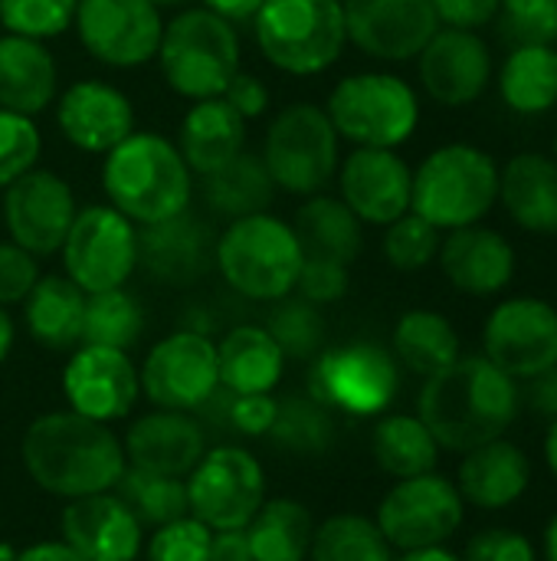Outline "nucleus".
I'll use <instances>...</instances> for the list:
<instances>
[{
    "mask_svg": "<svg viewBox=\"0 0 557 561\" xmlns=\"http://www.w3.org/2000/svg\"><path fill=\"white\" fill-rule=\"evenodd\" d=\"M417 417L440 450L469 454L509 434L519 417V381L486 355H460L450 368L427 378Z\"/></svg>",
    "mask_w": 557,
    "mask_h": 561,
    "instance_id": "1",
    "label": "nucleus"
},
{
    "mask_svg": "<svg viewBox=\"0 0 557 561\" xmlns=\"http://www.w3.org/2000/svg\"><path fill=\"white\" fill-rule=\"evenodd\" d=\"M20 460L43 493L66 503L112 493L128 467L121 437H115L108 424L76 411H49L30 421L20 440Z\"/></svg>",
    "mask_w": 557,
    "mask_h": 561,
    "instance_id": "2",
    "label": "nucleus"
},
{
    "mask_svg": "<svg viewBox=\"0 0 557 561\" xmlns=\"http://www.w3.org/2000/svg\"><path fill=\"white\" fill-rule=\"evenodd\" d=\"M102 191L135 227H151L190 207L194 174L174 141L158 131L135 128L105 154Z\"/></svg>",
    "mask_w": 557,
    "mask_h": 561,
    "instance_id": "3",
    "label": "nucleus"
},
{
    "mask_svg": "<svg viewBox=\"0 0 557 561\" xmlns=\"http://www.w3.org/2000/svg\"><path fill=\"white\" fill-rule=\"evenodd\" d=\"M305 250L289 220L263 210L230 220L213 243L223 283L253 302H279L295 293Z\"/></svg>",
    "mask_w": 557,
    "mask_h": 561,
    "instance_id": "4",
    "label": "nucleus"
},
{
    "mask_svg": "<svg viewBox=\"0 0 557 561\" xmlns=\"http://www.w3.org/2000/svg\"><path fill=\"white\" fill-rule=\"evenodd\" d=\"M499 204V164L489 151L453 141L433 148L414 171L410 210L440 233L483 224Z\"/></svg>",
    "mask_w": 557,
    "mask_h": 561,
    "instance_id": "5",
    "label": "nucleus"
},
{
    "mask_svg": "<svg viewBox=\"0 0 557 561\" xmlns=\"http://www.w3.org/2000/svg\"><path fill=\"white\" fill-rule=\"evenodd\" d=\"M154 59L181 99H217L240 72V36L233 23L207 7H187L164 23Z\"/></svg>",
    "mask_w": 557,
    "mask_h": 561,
    "instance_id": "6",
    "label": "nucleus"
},
{
    "mask_svg": "<svg viewBox=\"0 0 557 561\" xmlns=\"http://www.w3.org/2000/svg\"><path fill=\"white\" fill-rule=\"evenodd\" d=\"M253 36L266 62L289 76H318L348 46L341 0H266L253 16Z\"/></svg>",
    "mask_w": 557,
    "mask_h": 561,
    "instance_id": "7",
    "label": "nucleus"
},
{
    "mask_svg": "<svg viewBox=\"0 0 557 561\" xmlns=\"http://www.w3.org/2000/svg\"><path fill=\"white\" fill-rule=\"evenodd\" d=\"M338 138L355 148H401L420 125L417 89L394 72L345 76L325 102Z\"/></svg>",
    "mask_w": 557,
    "mask_h": 561,
    "instance_id": "8",
    "label": "nucleus"
},
{
    "mask_svg": "<svg viewBox=\"0 0 557 561\" xmlns=\"http://www.w3.org/2000/svg\"><path fill=\"white\" fill-rule=\"evenodd\" d=\"M338 145L341 138L328 112L312 102H295L269 122L259 158L276 191H286L292 197H312L335 181L341 161Z\"/></svg>",
    "mask_w": 557,
    "mask_h": 561,
    "instance_id": "9",
    "label": "nucleus"
},
{
    "mask_svg": "<svg viewBox=\"0 0 557 561\" xmlns=\"http://www.w3.org/2000/svg\"><path fill=\"white\" fill-rule=\"evenodd\" d=\"M401 388L397 358L371 342L322 348L312 358L309 398L351 417H381Z\"/></svg>",
    "mask_w": 557,
    "mask_h": 561,
    "instance_id": "10",
    "label": "nucleus"
},
{
    "mask_svg": "<svg viewBox=\"0 0 557 561\" xmlns=\"http://www.w3.org/2000/svg\"><path fill=\"white\" fill-rule=\"evenodd\" d=\"M59 256L85 296L121 289L138 270V227L112 204H89L76 214Z\"/></svg>",
    "mask_w": 557,
    "mask_h": 561,
    "instance_id": "11",
    "label": "nucleus"
},
{
    "mask_svg": "<svg viewBox=\"0 0 557 561\" xmlns=\"http://www.w3.org/2000/svg\"><path fill=\"white\" fill-rule=\"evenodd\" d=\"M266 503V473L259 460L233 444L213 447L187 477L190 516L207 529H246Z\"/></svg>",
    "mask_w": 557,
    "mask_h": 561,
    "instance_id": "12",
    "label": "nucleus"
},
{
    "mask_svg": "<svg viewBox=\"0 0 557 561\" xmlns=\"http://www.w3.org/2000/svg\"><path fill=\"white\" fill-rule=\"evenodd\" d=\"M466 503L446 477L423 473L410 480H397L387 496L378 506V529L397 552H414V549H430V546H446L460 526Z\"/></svg>",
    "mask_w": 557,
    "mask_h": 561,
    "instance_id": "13",
    "label": "nucleus"
},
{
    "mask_svg": "<svg viewBox=\"0 0 557 561\" xmlns=\"http://www.w3.org/2000/svg\"><path fill=\"white\" fill-rule=\"evenodd\" d=\"M141 394L164 411H187L210 404L220 391L217 342L204 332L181 329L161 339L138 368Z\"/></svg>",
    "mask_w": 557,
    "mask_h": 561,
    "instance_id": "14",
    "label": "nucleus"
},
{
    "mask_svg": "<svg viewBox=\"0 0 557 561\" xmlns=\"http://www.w3.org/2000/svg\"><path fill=\"white\" fill-rule=\"evenodd\" d=\"M72 30L92 59L135 69L158 56L164 20L151 0H79Z\"/></svg>",
    "mask_w": 557,
    "mask_h": 561,
    "instance_id": "15",
    "label": "nucleus"
},
{
    "mask_svg": "<svg viewBox=\"0 0 557 561\" xmlns=\"http://www.w3.org/2000/svg\"><path fill=\"white\" fill-rule=\"evenodd\" d=\"M483 345L512 381H532L557 365V309L535 296L506 299L486 319Z\"/></svg>",
    "mask_w": 557,
    "mask_h": 561,
    "instance_id": "16",
    "label": "nucleus"
},
{
    "mask_svg": "<svg viewBox=\"0 0 557 561\" xmlns=\"http://www.w3.org/2000/svg\"><path fill=\"white\" fill-rule=\"evenodd\" d=\"M79 214L76 194L56 171L33 168L3 191L7 237L36 260L59 253L72 220Z\"/></svg>",
    "mask_w": 557,
    "mask_h": 561,
    "instance_id": "17",
    "label": "nucleus"
},
{
    "mask_svg": "<svg viewBox=\"0 0 557 561\" xmlns=\"http://www.w3.org/2000/svg\"><path fill=\"white\" fill-rule=\"evenodd\" d=\"M62 394L69 411L112 424L131 414L141 398L138 368L128 352L105 345H79L72 348L62 368Z\"/></svg>",
    "mask_w": 557,
    "mask_h": 561,
    "instance_id": "18",
    "label": "nucleus"
},
{
    "mask_svg": "<svg viewBox=\"0 0 557 561\" xmlns=\"http://www.w3.org/2000/svg\"><path fill=\"white\" fill-rule=\"evenodd\" d=\"M348 43L381 62L417 59L440 30L433 0H341Z\"/></svg>",
    "mask_w": 557,
    "mask_h": 561,
    "instance_id": "19",
    "label": "nucleus"
},
{
    "mask_svg": "<svg viewBox=\"0 0 557 561\" xmlns=\"http://www.w3.org/2000/svg\"><path fill=\"white\" fill-rule=\"evenodd\" d=\"M338 197L371 227H387L410 210L414 171L394 148H355L335 171Z\"/></svg>",
    "mask_w": 557,
    "mask_h": 561,
    "instance_id": "20",
    "label": "nucleus"
},
{
    "mask_svg": "<svg viewBox=\"0 0 557 561\" xmlns=\"http://www.w3.org/2000/svg\"><path fill=\"white\" fill-rule=\"evenodd\" d=\"M423 92L446 105L463 108L483 99L492 79V53L476 30L440 26L417 56Z\"/></svg>",
    "mask_w": 557,
    "mask_h": 561,
    "instance_id": "21",
    "label": "nucleus"
},
{
    "mask_svg": "<svg viewBox=\"0 0 557 561\" xmlns=\"http://www.w3.org/2000/svg\"><path fill=\"white\" fill-rule=\"evenodd\" d=\"M62 138L85 154H108L135 131L131 99L105 79H79L56 99Z\"/></svg>",
    "mask_w": 557,
    "mask_h": 561,
    "instance_id": "22",
    "label": "nucleus"
},
{
    "mask_svg": "<svg viewBox=\"0 0 557 561\" xmlns=\"http://www.w3.org/2000/svg\"><path fill=\"white\" fill-rule=\"evenodd\" d=\"M59 536L82 561H135L144 549V526L115 490L69 500Z\"/></svg>",
    "mask_w": 557,
    "mask_h": 561,
    "instance_id": "23",
    "label": "nucleus"
},
{
    "mask_svg": "<svg viewBox=\"0 0 557 561\" xmlns=\"http://www.w3.org/2000/svg\"><path fill=\"white\" fill-rule=\"evenodd\" d=\"M121 450L128 467L187 480L190 470L207 454V431L187 411L154 408L135 417L121 437Z\"/></svg>",
    "mask_w": 557,
    "mask_h": 561,
    "instance_id": "24",
    "label": "nucleus"
},
{
    "mask_svg": "<svg viewBox=\"0 0 557 561\" xmlns=\"http://www.w3.org/2000/svg\"><path fill=\"white\" fill-rule=\"evenodd\" d=\"M440 270L466 296H496L515 279V247L489 227H460L440 240Z\"/></svg>",
    "mask_w": 557,
    "mask_h": 561,
    "instance_id": "25",
    "label": "nucleus"
},
{
    "mask_svg": "<svg viewBox=\"0 0 557 561\" xmlns=\"http://www.w3.org/2000/svg\"><path fill=\"white\" fill-rule=\"evenodd\" d=\"M213 233L184 210L171 220L138 227V266L167 286H187L213 266Z\"/></svg>",
    "mask_w": 557,
    "mask_h": 561,
    "instance_id": "26",
    "label": "nucleus"
},
{
    "mask_svg": "<svg viewBox=\"0 0 557 561\" xmlns=\"http://www.w3.org/2000/svg\"><path fill=\"white\" fill-rule=\"evenodd\" d=\"M532 486V460L522 447L509 444L506 437L489 440L469 454H463L456 490L463 503L479 510H509L515 506Z\"/></svg>",
    "mask_w": 557,
    "mask_h": 561,
    "instance_id": "27",
    "label": "nucleus"
},
{
    "mask_svg": "<svg viewBox=\"0 0 557 561\" xmlns=\"http://www.w3.org/2000/svg\"><path fill=\"white\" fill-rule=\"evenodd\" d=\"M246 148V118L223 99H200L187 108L177 131V151L190 174L207 178Z\"/></svg>",
    "mask_w": 557,
    "mask_h": 561,
    "instance_id": "28",
    "label": "nucleus"
},
{
    "mask_svg": "<svg viewBox=\"0 0 557 561\" xmlns=\"http://www.w3.org/2000/svg\"><path fill=\"white\" fill-rule=\"evenodd\" d=\"M499 201L515 227L555 237L557 233V161L538 151H522L499 168Z\"/></svg>",
    "mask_w": 557,
    "mask_h": 561,
    "instance_id": "29",
    "label": "nucleus"
},
{
    "mask_svg": "<svg viewBox=\"0 0 557 561\" xmlns=\"http://www.w3.org/2000/svg\"><path fill=\"white\" fill-rule=\"evenodd\" d=\"M59 66L46 43L3 33L0 36V108L39 115L56 102Z\"/></svg>",
    "mask_w": 557,
    "mask_h": 561,
    "instance_id": "30",
    "label": "nucleus"
},
{
    "mask_svg": "<svg viewBox=\"0 0 557 561\" xmlns=\"http://www.w3.org/2000/svg\"><path fill=\"white\" fill-rule=\"evenodd\" d=\"M220 388L230 394H272L286 371V355L266 325H236L217 342Z\"/></svg>",
    "mask_w": 557,
    "mask_h": 561,
    "instance_id": "31",
    "label": "nucleus"
},
{
    "mask_svg": "<svg viewBox=\"0 0 557 561\" xmlns=\"http://www.w3.org/2000/svg\"><path fill=\"white\" fill-rule=\"evenodd\" d=\"M26 332L36 345L49 352H72L82 342V316H85V293L62 273V276H39L30 296L20 302Z\"/></svg>",
    "mask_w": 557,
    "mask_h": 561,
    "instance_id": "32",
    "label": "nucleus"
},
{
    "mask_svg": "<svg viewBox=\"0 0 557 561\" xmlns=\"http://www.w3.org/2000/svg\"><path fill=\"white\" fill-rule=\"evenodd\" d=\"M292 230L305 250V256H325L335 263L351 266L364 243V224L348 210L341 197L312 194L299 207Z\"/></svg>",
    "mask_w": 557,
    "mask_h": 561,
    "instance_id": "33",
    "label": "nucleus"
},
{
    "mask_svg": "<svg viewBox=\"0 0 557 561\" xmlns=\"http://www.w3.org/2000/svg\"><path fill=\"white\" fill-rule=\"evenodd\" d=\"M394 358L407 371L433 378L460 358V335L446 316L433 309H410L394 325Z\"/></svg>",
    "mask_w": 557,
    "mask_h": 561,
    "instance_id": "34",
    "label": "nucleus"
},
{
    "mask_svg": "<svg viewBox=\"0 0 557 561\" xmlns=\"http://www.w3.org/2000/svg\"><path fill=\"white\" fill-rule=\"evenodd\" d=\"M371 454L387 477L410 480L437 470L440 444L417 414H381L371 434Z\"/></svg>",
    "mask_w": 557,
    "mask_h": 561,
    "instance_id": "35",
    "label": "nucleus"
},
{
    "mask_svg": "<svg viewBox=\"0 0 557 561\" xmlns=\"http://www.w3.org/2000/svg\"><path fill=\"white\" fill-rule=\"evenodd\" d=\"M499 95L515 115H542L557 105V46H515L499 72Z\"/></svg>",
    "mask_w": 557,
    "mask_h": 561,
    "instance_id": "36",
    "label": "nucleus"
},
{
    "mask_svg": "<svg viewBox=\"0 0 557 561\" xmlns=\"http://www.w3.org/2000/svg\"><path fill=\"white\" fill-rule=\"evenodd\" d=\"M315 519L299 500H266L246 526L253 561H305Z\"/></svg>",
    "mask_w": 557,
    "mask_h": 561,
    "instance_id": "37",
    "label": "nucleus"
},
{
    "mask_svg": "<svg viewBox=\"0 0 557 561\" xmlns=\"http://www.w3.org/2000/svg\"><path fill=\"white\" fill-rule=\"evenodd\" d=\"M204 197L217 217L240 220L250 214H263L276 197V184L263 158L243 148L230 164L204 178Z\"/></svg>",
    "mask_w": 557,
    "mask_h": 561,
    "instance_id": "38",
    "label": "nucleus"
},
{
    "mask_svg": "<svg viewBox=\"0 0 557 561\" xmlns=\"http://www.w3.org/2000/svg\"><path fill=\"white\" fill-rule=\"evenodd\" d=\"M305 561H394V549L374 519L361 513H335L315 526Z\"/></svg>",
    "mask_w": 557,
    "mask_h": 561,
    "instance_id": "39",
    "label": "nucleus"
},
{
    "mask_svg": "<svg viewBox=\"0 0 557 561\" xmlns=\"http://www.w3.org/2000/svg\"><path fill=\"white\" fill-rule=\"evenodd\" d=\"M141 335H144V309L125 286L85 296L79 345H105V348L131 352V345Z\"/></svg>",
    "mask_w": 557,
    "mask_h": 561,
    "instance_id": "40",
    "label": "nucleus"
},
{
    "mask_svg": "<svg viewBox=\"0 0 557 561\" xmlns=\"http://www.w3.org/2000/svg\"><path fill=\"white\" fill-rule=\"evenodd\" d=\"M115 493L135 513V519L141 526H148V529L167 526V523H174L181 516H190L187 480H177V477H161V473L125 467Z\"/></svg>",
    "mask_w": 557,
    "mask_h": 561,
    "instance_id": "41",
    "label": "nucleus"
},
{
    "mask_svg": "<svg viewBox=\"0 0 557 561\" xmlns=\"http://www.w3.org/2000/svg\"><path fill=\"white\" fill-rule=\"evenodd\" d=\"M269 437L276 447L289 454H325L335 440V421L325 404H318L309 394H295L286 401H276V417L269 427Z\"/></svg>",
    "mask_w": 557,
    "mask_h": 561,
    "instance_id": "42",
    "label": "nucleus"
},
{
    "mask_svg": "<svg viewBox=\"0 0 557 561\" xmlns=\"http://www.w3.org/2000/svg\"><path fill=\"white\" fill-rule=\"evenodd\" d=\"M266 329L276 339V345L282 348L286 362L289 358L309 362L325 345V319H322L318 306L305 302L302 296H286V299L272 302Z\"/></svg>",
    "mask_w": 557,
    "mask_h": 561,
    "instance_id": "43",
    "label": "nucleus"
},
{
    "mask_svg": "<svg viewBox=\"0 0 557 561\" xmlns=\"http://www.w3.org/2000/svg\"><path fill=\"white\" fill-rule=\"evenodd\" d=\"M440 240H443V233L433 224H427L423 217H417L414 210H407L404 217H397L394 224L384 227L381 250H384V260L394 270L417 273V270H427L437 260Z\"/></svg>",
    "mask_w": 557,
    "mask_h": 561,
    "instance_id": "44",
    "label": "nucleus"
},
{
    "mask_svg": "<svg viewBox=\"0 0 557 561\" xmlns=\"http://www.w3.org/2000/svg\"><path fill=\"white\" fill-rule=\"evenodd\" d=\"M76 10L79 0H0V26L3 33L46 43L72 26Z\"/></svg>",
    "mask_w": 557,
    "mask_h": 561,
    "instance_id": "45",
    "label": "nucleus"
},
{
    "mask_svg": "<svg viewBox=\"0 0 557 561\" xmlns=\"http://www.w3.org/2000/svg\"><path fill=\"white\" fill-rule=\"evenodd\" d=\"M502 39L515 46H557V0H499Z\"/></svg>",
    "mask_w": 557,
    "mask_h": 561,
    "instance_id": "46",
    "label": "nucleus"
},
{
    "mask_svg": "<svg viewBox=\"0 0 557 561\" xmlns=\"http://www.w3.org/2000/svg\"><path fill=\"white\" fill-rule=\"evenodd\" d=\"M43 154V135L30 115L0 108V191L36 168Z\"/></svg>",
    "mask_w": 557,
    "mask_h": 561,
    "instance_id": "47",
    "label": "nucleus"
},
{
    "mask_svg": "<svg viewBox=\"0 0 557 561\" xmlns=\"http://www.w3.org/2000/svg\"><path fill=\"white\" fill-rule=\"evenodd\" d=\"M210 539L213 529H207L194 516H181L167 526L151 529L144 561H210Z\"/></svg>",
    "mask_w": 557,
    "mask_h": 561,
    "instance_id": "48",
    "label": "nucleus"
},
{
    "mask_svg": "<svg viewBox=\"0 0 557 561\" xmlns=\"http://www.w3.org/2000/svg\"><path fill=\"white\" fill-rule=\"evenodd\" d=\"M348 283L351 279H348L345 263H335V260H325V256H305L302 270H299V279H295V293L312 306H328V302L345 299Z\"/></svg>",
    "mask_w": 557,
    "mask_h": 561,
    "instance_id": "49",
    "label": "nucleus"
},
{
    "mask_svg": "<svg viewBox=\"0 0 557 561\" xmlns=\"http://www.w3.org/2000/svg\"><path fill=\"white\" fill-rule=\"evenodd\" d=\"M39 260L16 247L13 240H0V306H20L39 279Z\"/></svg>",
    "mask_w": 557,
    "mask_h": 561,
    "instance_id": "50",
    "label": "nucleus"
},
{
    "mask_svg": "<svg viewBox=\"0 0 557 561\" xmlns=\"http://www.w3.org/2000/svg\"><path fill=\"white\" fill-rule=\"evenodd\" d=\"M460 561H538L529 536L515 529H486L469 539Z\"/></svg>",
    "mask_w": 557,
    "mask_h": 561,
    "instance_id": "51",
    "label": "nucleus"
},
{
    "mask_svg": "<svg viewBox=\"0 0 557 561\" xmlns=\"http://www.w3.org/2000/svg\"><path fill=\"white\" fill-rule=\"evenodd\" d=\"M230 394V391H227ZM230 424L246 437H263L272 427L276 417V398L272 394H230Z\"/></svg>",
    "mask_w": 557,
    "mask_h": 561,
    "instance_id": "52",
    "label": "nucleus"
},
{
    "mask_svg": "<svg viewBox=\"0 0 557 561\" xmlns=\"http://www.w3.org/2000/svg\"><path fill=\"white\" fill-rule=\"evenodd\" d=\"M440 26L453 30H483L496 20L499 0H433Z\"/></svg>",
    "mask_w": 557,
    "mask_h": 561,
    "instance_id": "53",
    "label": "nucleus"
},
{
    "mask_svg": "<svg viewBox=\"0 0 557 561\" xmlns=\"http://www.w3.org/2000/svg\"><path fill=\"white\" fill-rule=\"evenodd\" d=\"M223 99H227L246 122L266 115V108H269V89L263 85V79L253 76V72H243V69L230 79V85L223 89Z\"/></svg>",
    "mask_w": 557,
    "mask_h": 561,
    "instance_id": "54",
    "label": "nucleus"
},
{
    "mask_svg": "<svg viewBox=\"0 0 557 561\" xmlns=\"http://www.w3.org/2000/svg\"><path fill=\"white\" fill-rule=\"evenodd\" d=\"M529 408L548 421H557V365L529 381Z\"/></svg>",
    "mask_w": 557,
    "mask_h": 561,
    "instance_id": "55",
    "label": "nucleus"
},
{
    "mask_svg": "<svg viewBox=\"0 0 557 561\" xmlns=\"http://www.w3.org/2000/svg\"><path fill=\"white\" fill-rule=\"evenodd\" d=\"M210 561H253L246 529H223L210 539Z\"/></svg>",
    "mask_w": 557,
    "mask_h": 561,
    "instance_id": "56",
    "label": "nucleus"
},
{
    "mask_svg": "<svg viewBox=\"0 0 557 561\" xmlns=\"http://www.w3.org/2000/svg\"><path fill=\"white\" fill-rule=\"evenodd\" d=\"M266 0H200V7H207L210 13L223 16L227 23H253V16L259 13Z\"/></svg>",
    "mask_w": 557,
    "mask_h": 561,
    "instance_id": "57",
    "label": "nucleus"
},
{
    "mask_svg": "<svg viewBox=\"0 0 557 561\" xmlns=\"http://www.w3.org/2000/svg\"><path fill=\"white\" fill-rule=\"evenodd\" d=\"M10 561H82L62 539H43V542H33L30 549L16 552Z\"/></svg>",
    "mask_w": 557,
    "mask_h": 561,
    "instance_id": "58",
    "label": "nucleus"
},
{
    "mask_svg": "<svg viewBox=\"0 0 557 561\" xmlns=\"http://www.w3.org/2000/svg\"><path fill=\"white\" fill-rule=\"evenodd\" d=\"M397 561H460V556H453V552H450V549H443V546H430V549L404 552Z\"/></svg>",
    "mask_w": 557,
    "mask_h": 561,
    "instance_id": "59",
    "label": "nucleus"
},
{
    "mask_svg": "<svg viewBox=\"0 0 557 561\" xmlns=\"http://www.w3.org/2000/svg\"><path fill=\"white\" fill-rule=\"evenodd\" d=\"M13 339H16L13 319H10V312L0 306V365L7 362V355H10V348H13Z\"/></svg>",
    "mask_w": 557,
    "mask_h": 561,
    "instance_id": "60",
    "label": "nucleus"
},
{
    "mask_svg": "<svg viewBox=\"0 0 557 561\" xmlns=\"http://www.w3.org/2000/svg\"><path fill=\"white\" fill-rule=\"evenodd\" d=\"M545 460H548V470L555 473L557 480V421H552V431L545 437Z\"/></svg>",
    "mask_w": 557,
    "mask_h": 561,
    "instance_id": "61",
    "label": "nucleus"
},
{
    "mask_svg": "<svg viewBox=\"0 0 557 561\" xmlns=\"http://www.w3.org/2000/svg\"><path fill=\"white\" fill-rule=\"evenodd\" d=\"M545 559L557 561V513L552 516L548 529H545Z\"/></svg>",
    "mask_w": 557,
    "mask_h": 561,
    "instance_id": "62",
    "label": "nucleus"
},
{
    "mask_svg": "<svg viewBox=\"0 0 557 561\" xmlns=\"http://www.w3.org/2000/svg\"><path fill=\"white\" fill-rule=\"evenodd\" d=\"M151 3H154L158 10H164V7H184L187 0H151Z\"/></svg>",
    "mask_w": 557,
    "mask_h": 561,
    "instance_id": "63",
    "label": "nucleus"
},
{
    "mask_svg": "<svg viewBox=\"0 0 557 561\" xmlns=\"http://www.w3.org/2000/svg\"><path fill=\"white\" fill-rule=\"evenodd\" d=\"M552 158H555V161H557V138H555V154H552Z\"/></svg>",
    "mask_w": 557,
    "mask_h": 561,
    "instance_id": "64",
    "label": "nucleus"
}]
</instances>
